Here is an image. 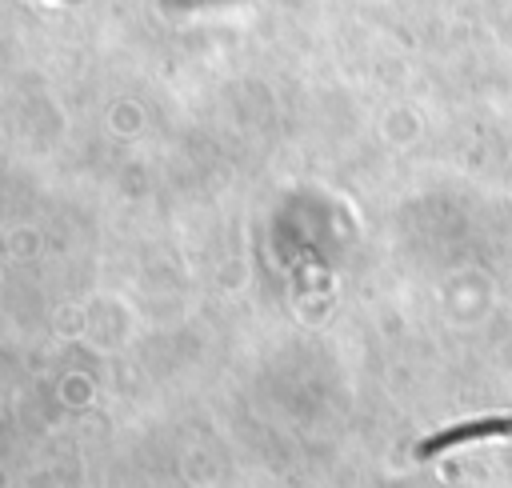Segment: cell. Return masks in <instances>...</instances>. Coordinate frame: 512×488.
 <instances>
[{
  "label": "cell",
  "mask_w": 512,
  "mask_h": 488,
  "mask_svg": "<svg viewBox=\"0 0 512 488\" xmlns=\"http://www.w3.org/2000/svg\"><path fill=\"white\" fill-rule=\"evenodd\" d=\"M488 436H512V416H480V420H464V424L440 428V432H432V436H424L416 444V460H428V456H440L448 448H460V444H472V440H488Z\"/></svg>",
  "instance_id": "obj_1"
}]
</instances>
